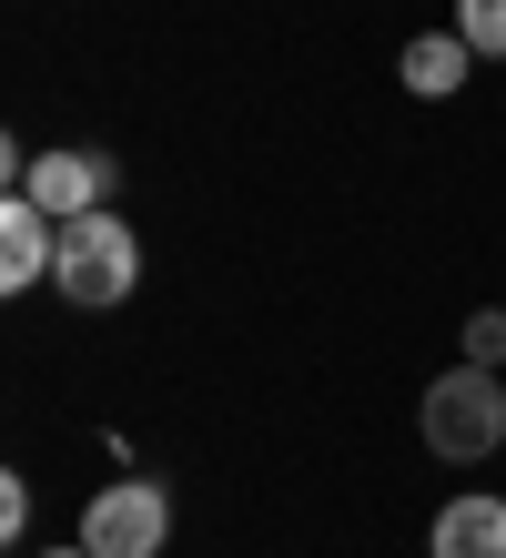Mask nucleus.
I'll list each match as a JSON object with an SVG mask.
<instances>
[{"mask_svg": "<svg viewBox=\"0 0 506 558\" xmlns=\"http://www.w3.org/2000/svg\"><path fill=\"white\" fill-rule=\"evenodd\" d=\"M51 284H61V305H82V315H112L132 284H143V234L101 204V214H72L61 223V265H51Z\"/></svg>", "mask_w": 506, "mask_h": 558, "instance_id": "1", "label": "nucleus"}, {"mask_svg": "<svg viewBox=\"0 0 506 558\" xmlns=\"http://www.w3.org/2000/svg\"><path fill=\"white\" fill-rule=\"evenodd\" d=\"M496 437H506V386H496V366H456L425 386V447L446 457V468H477V457H496Z\"/></svg>", "mask_w": 506, "mask_h": 558, "instance_id": "2", "label": "nucleus"}, {"mask_svg": "<svg viewBox=\"0 0 506 558\" xmlns=\"http://www.w3.org/2000/svg\"><path fill=\"white\" fill-rule=\"evenodd\" d=\"M162 538H173V487L162 477L91 487V508H82V548L91 558H162Z\"/></svg>", "mask_w": 506, "mask_h": 558, "instance_id": "3", "label": "nucleus"}, {"mask_svg": "<svg viewBox=\"0 0 506 558\" xmlns=\"http://www.w3.org/2000/svg\"><path fill=\"white\" fill-rule=\"evenodd\" d=\"M112 183H122L112 153H30V173L11 193H30L51 223H72V214H101V204H112Z\"/></svg>", "mask_w": 506, "mask_h": 558, "instance_id": "4", "label": "nucleus"}, {"mask_svg": "<svg viewBox=\"0 0 506 558\" xmlns=\"http://www.w3.org/2000/svg\"><path fill=\"white\" fill-rule=\"evenodd\" d=\"M51 265H61V223L30 204V193H11V204H0V284L30 294V284H51Z\"/></svg>", "mask_w": 506, "mask_h": 558, "instance_id": "5", "label": "nucleus"}, {"mask_svg": "<svg viewBox=\"0 0 506 558\" xmlns=\"http://www.w3.org/2000/svg\"><path fill=\"white\" fill-rule=\"evenodd\" d=\"M425 548L435 558H506V498H446Z\"/></svg>", "mask_w": 506, "mask_h": 558, "instance_id": "6", "label": "nucleus"}, {"mask_svg": "<svg viewBox=\"0 0 506 558\" xmlns=\"http://www.w3.org/2000/svg\"><path fill=\"white\" fill-rule=\"evenodd\" d=\"M405 92L416 102H446V92H466V72H477V51H466V31H425V41H405Z\"/></svg>", "mask_w": 506, "mask_h": 558, "instance_id": "7", "label": "nucleus"}, {"mask_svg": "<svg viewBox=\"0 0 506 558\" xmlns=\"http://www.w3.org/2000/svg\"><path fill=\"white\" fill-rule=\"evenodd\" d=\"M456 31L477 61H506V0H456Z\"/></svg>", "mask_w": 506, "mask_h": 558, "instance_id": "8", "label": "nucleus"}, {"mask_svg": "<svg viewBox=\"0 0 506 558\" xmlns=\"http://www.w3.org/2000/svg\"><path fill=\"white\" fill-rule=\"evenodd\" d=\"M466 366H506V305H477V315H466Z\"/></svg>", "mask_w": 506, "mask_h": 558, "instance_id": "9", "label": "nucleus"}, {"mask_svg": "<svg viewBox=\"0 0 506 558\" xmlns=\"http://www.w3.org/2000/svg\"><path fill=\"white\" fill-rule=\"evenodd\" d=\"M21 529H30V487H21V477H0V538L21 548Z\"/></svg>", "mask_w": 506, "mask_h": 558, "instance_id": "10", "label": "nucleus"}, {"mask_svg": "<svg viewBox=\"0 0 506 558\" xmlns=\"http://www.w3.org/2000/svg\"><path fill=\"white\" fill-rule=\"evenodd\" d=\"M41 558H91V548H82V538H72V548H41Z\"/></svg>", "mask_w": 506, "mask_h": 558, "instance_id": "11", "label": "nucleus"}]
</instances>
